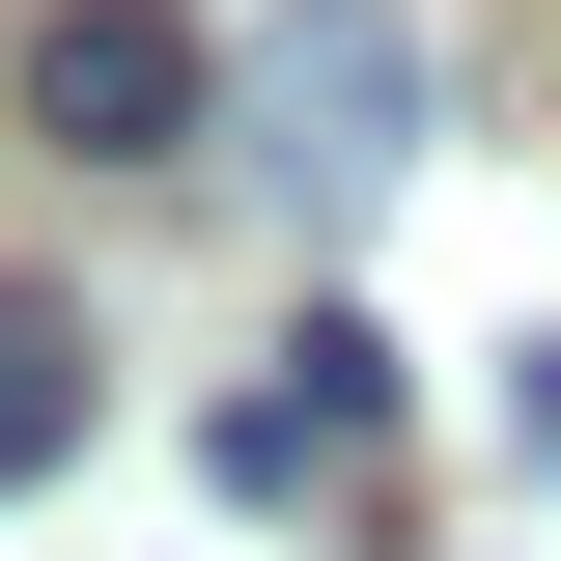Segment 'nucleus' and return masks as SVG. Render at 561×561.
Listing matches in <instances>:
<instances>
[{
  "label": "nucleus",
  "mask_w": 561,
  "mask_h": 561,
  "mask_svg": "<svg viewBox=\"0 0 561 561\" xmlns=\"http://www.w3.org/2000/svg\"><path fill=\"white\" fill-rule=\"evenodd\" d=\"M225 113H253V197L280 225H365L449 140V57H421V0H280L253 57H225Z\"/></svg>",
  "instance_id": "1"
},
{
  "label": "nucleus",
  "mask_w": 561,
  "mask_h": 561,
  "mask_svg": "<svg viewBox=\"0 0 561 561\" xmlns=\"http://www.w3.org/2000/svg\"><path fill=\"white\" fill-rule=\"evenodd\" d=\"M0 113L57 140V169H169V140H197V28H169V0H57V28L0 57Z\"/></svg>",
  "instance_id": "2"
},
{
  "label": "nucleus",
  "mask_w": 561,
  "mask_h": 561,
  "mask_svg": "<svg viewBox=\"0 0 561 561\" xmlns=\"http://www.w3.org/2000/svg\"><path fill=\"white\" fill-rule=\"evenodd\" d=\"M365 421H393V337H365V309H309V337H280L253 393L197 421V478H225V505H309V478L365 449Z\"/></svg>",
  "instance_id": "3"
},
{
  "label": "nucleus",
  "mask_w": 561,
  "mask_h": 561,
  "mask_svg": "<svg viewBox=\"0 0 561 561\" xmlns=\"http://www.w3.org/2000/svg\"><path fill=\"white\" fill-rule=\"evenodd\" d=\"M57 449H84V309H57V280H0V505L57 478Z\"/></svg>",
  "instance_id": "4"
},
{
  "label": "nucleus",
  "mask_w": 561,
  "mask_h": 561,
  "mask_svg": "<svg viewBox=\"0 0 561 561\" xmlns=\"http://www.w3.org/2000/svg\"><path fill=\"white\" fill-rule=\"evenodd\" d=\"M505 449H534V478H561V337H505Z\"/></svg>",
  "instance_id": "5"
}]
</instances>
